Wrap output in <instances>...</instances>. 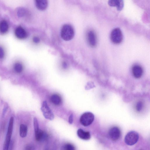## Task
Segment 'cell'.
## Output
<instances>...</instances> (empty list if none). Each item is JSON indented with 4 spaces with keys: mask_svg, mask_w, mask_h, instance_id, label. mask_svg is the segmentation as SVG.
I'll list each match as a JSON object with an SVG mask.
<instances>
[{
    "mask_svg": "<svg viewBox=\"0 0 150 150\" xmlns=\"http://www.w3.org/2000/svg\"><path fill=\"white\" fill-rule=\"evenodd\" d=\"M74 30L72 26L68 24L64 25L62 27L61 32L62 39L65 41L72 39L74 36Z\"/></svg>",
    "mask_w": 150,
    "mask_h": 150,
    "instance_id": "6da1fadb",
    "label": "cell"
},
{
    "mask_svg": "<svg viewBox=\"0 0 150 150\" xmlns=\"http://www.w3.org/2000/svg\"><path fill=\"white\" fill-rule=\"evenodd\" d=\"M13 117H11L9 121L7 132L4 144L3 150H8L13 130Z\"/></svg>",
    "mask_w": 150,
    "mask_h": 150,
    "instance_id": "7a4b0ae2",
    "label": "cell"
},
{
    "mask_svg": "<svg viewBox=\"0 0 150 150\" xmlns=\"http://www.w3.org/2000/svg\"><path fill=\"white\" fill-rule=\"evenodd\" d=\"M139 139L138 133L135 131H132L128 132L126 135L125 141L127 144L132 146L137 143Z\"/></svg>",
    "mask_w": 150,
    "mask_h": 150,
    "instance_id": "3957f363",
    "label": "cell"
},
{
    "mask_svg": "<svg viewBox=\"0 0 150 150\" xmlns=\"http://www.w3.org/2000/svg\"><path fill=\"white\" fill-rule=\"evenodd\" d=\"M94 119V115L91 112H86L81 116L80 121L83 126L86 127L90 125L93 122Z\"/></svg>",
    "mask_w": 150,
    "mask_h": 150,
    "instance_id": "277c9868",
    "label": "cell"
},
{
    "mask_svg": "<svg viewBox=\"0 0 150 150\" xmlns=\"http://www.w3.org/2000/svg\"><path fill=\"white\" fill-rule=\"evenodd\" d=\"M111 40L113 43L118 44L120 43L122 40L123 35L121 30L119 28L114 29L110 34Z\"/></svg>",
    "mask_w": 150,
    "mask_h": 150,
    "instance_id": "5b68a950",
    "label": "cell"
},
{
    "mask_svg": "<svg viewBox=\"0 0 150 150\" xmlns=\"http://www.w3.org/2000/svg\"><path fill=\"white\" fill-rule=\"evenodd\" d=\"M41 110L46 119L51 120L54 119V114L48 105L46 101H44L42 103Z\"/></svg>",
    "mask_w": 150,
    "mask_h": 150,
    "instance_id": "8992f818",
    "label": "cell"
},
{
    "mask_svg": "<svg viewBox=\"0 0 150 150\" xmlns=\"http://www.w3.org/2000/svg\"><path fill=\"white\" fill-rule=\"evenodd\" d=\"M109 135L110 138L113 141L117 140L121 136L120 129L117 127H114L109 130Z\"/></svg>",
    "mask_w": 150,
    "mask_h": 150,
    "instance_id": "52a82bcc",
    "label": "cell"
},
{
    "mask_svg": "<svg viewBox=\"0 0 150 150\" xmlns=\"http://www.w3.org/2000/svg\"><path fill=\"white\" fill-rule=\"evenodd\" d=\"M87 38L89 45L92 47H95L97 44V39L96 34L93 31H90L88 33Z\"/></svg>",
    "mask_w": 150,
    "mask_h": 150,
    "instance_id": "ba28073f",
    "label": "cell"
},
{
    "mask_svg": "<svg viewBox=\"0 0 150 150\" xmlns=\"http://www.w3.org/2000/svg\"><path fill=\"white\" fill-rule=\"evenodd\" d=\"M36 140L38 141H42L46 140L48 137L47 134L43 130L39 129L35 132Z\"/></svg>",
    "mask_w": 150,
    "mask_h": 150,
    "instance_id": "9c48e42d",
    "label": "cell"
},
{
    "mask_svg": "<svg viewBox=\"0 0 150 150\" xmlns=\"http://www.w3.org/2000/svg\"><path fill=\"white\" fill-rule=\"evenodd\" d=\"M132 72L135 78H139L143 74L142 68L139 65H134L132 68Z\"/></svg>",
    "mask_w": 150,
    "mask_h": 150,
    "instance_id": "30bf717a",
    "label": "cell"
},
{
    "mask_svg": "<svg viewBox=\"0 0 150 150\" xmlns=\"http://www.w3.org/2000/svg\"><path fill=\"white\" fill-rule=\"evenodd\" d=\"M108 4L111 6H116L118 11L122 10L124 6L123 1L122 0H111L108 1Z\"/></svg>",
    "mask_w": 150,
    "mask_h": 150,
    "instance_id": "8fae6325",
    "label": "cell"
},
{
    "mask_svg": "<svg viewBox=\"0 0 150 150\" xmlns=\"http://www.w3.org/2000/svg\"><path fill=\"white\" fill-rule=\"evenodd\" d=\"M77 134L79 138L83 140H88L91 137L90 132L84 131L81 129H79L78 130Z\"/></svg>",
    "mask_w": 150,
    "mask_h": 150,
    "instance_id": "7c38bea8",
    "label": "cell"
},
{
    "mask_svg": "<svg viewBox=\"0 0 150 150\" xmlns=\"http://www.w3.org/2000/svg\"><path fill=\"white\" fill-rule=\"evenodd\" d=\"M15 34L17 37L21 39L25 38L27 36L26 31L24 28L21 26H19L16 29Z\"/></svg>",
    "mask_w": 150,
    "mask_h": 150,
    "instance_id": "4fadbf2b",
    "label": "cell"
},
{
    "mask_svg": "<svg viewBox=\"0 0 150 150\" xmlns=\"http://www.w3.org/2000/svg\"><path fill=\"white\" fill-rule=\"evenodd\" d=\"M35 4L37 8L40 10H44L46 9L48 4L47 1L46 0H36Z\"/></svg>",
    "mask_w": 150,
    "mask_h": 150,
    "instance_id": "5bb4252c",
    "label": "cell"
},
{
    "mask_svg": "<svg viewBox=\"0 0 150 150\" xmlns=\"http://www.w3.org/2000/svg\"><path fill=\"white\" fill-rule=\"evenodd\" d=\"M8 29L7 22L5 20H3L0 22V33L4 34L7 32Z\"/></svg>",
    "mask_w": 150,
    "mask_h": 150,
    "instance_id": "9a60e30c",
    "label": "cell"
},
{
    "mask_svg": "<svg viewBox=\"0 0 150 150\" xmlns=\"http://www.w3.org/2000/svg\"><path fill=\"white\" fill-rule=\"evenodd\" d=\"M50 100L52 103L55 105H59L62 101L60 97L56 94L52 95L51 97Z\"/></svg>",
    "mask_w": 150,
    "mask_h": 150,
    "instance_id": "2e32d148",
    "label": "cell"
},
{
    "mask_svg": "<svg viewBox=\"0 0 150 150\" xmlns=\"http://www.w3.org/2000/svg\"><path fill=\"white\" fill-rule=\"evenodd\" d=\"M28 132L27 126L23 124H21L20 126V135L22 138L26 137Z\"/></svg>",
    "mask_w": 150,
    "mask_h": 150,
    "instance_id": "e0dca14e",
    "label": "cell"
},
{
    "mask_svg": "<svg viewBox=\"0 0 150 150\" xmlns=\"http://www.w3.org/2000/svg\"><path fill=\"white\" fill-rule=\"evenodd\" d=\"M14 69L17 73L21 72L23 69V66L21 64L19 63H16L14 65Z\"/></svg>",
    "mask_w": 150,
    "mask_h": 150,
    "instance_id": "ac0fdd59",
    "label": "cell"
},
{
    "mask_svg": "<svg viewBox=\"0 0 150 150\" xmlns=\"http://www.w3.org/2000/svg\"><path fill=\"white\" fill-rule=\"evenodd\" d=\"M64 150H75L74 146L71 144H67L63 147Z\"/></svg>",
    "mask_w": 150,
    "mask_h": 150,
    "instance_id": "d6986e66",
    "label": "cell"
},
{
    "mask_svg": "<svg viewBox=\"0 0 150 150\" xmlns=\"http://www.w3.org/2000/svg\"><path fill=\"white\" fill-rule=\"evenodd\" d=\"M33 125L35 132L39 129L38 120L36 117L33 119Z\"/></svg>",
    "mask_w": 150,
    "mask_h": 150,
    "instance_id": "ffe728a7",
    "label": "cell"
},
{
    "mask_svg": "<svg viewBox=\"0 0 150 150\" xmlns=\"http://www.w3.org/2000/svg\"><path fill=\"white\" fill-rule=\"evenodd\" d=\"M143 104L142 102L139 101L137 103L136 106V110L138 111H140L142 109Z\"/></svg>",
    "mask_w": 150,
    "mask_h": 150,
    "instance_id": "44dd1931",
    "label": "cell"
},
{
    "mask_svg": "<svg viewBox=\"0 0 150 150\" xmlns=\"http://www.w3.org/2000/svg\"><path fill=\"white\" fill-rule=\"evenodd\" d=\"M8 108V104L6 103H5L4 105V107L3 109L2 115L3 116L5 115L7 110Z\"/></svg>",
    "mask_w": 150,
    "mask_h": 150,
    "instance_id": "7402d4cb",
    "label": "cell"
},
{
    "mask_svg": "<svg viewBox=\"0 0 150 150\" xmlns=\"http://www.w3.org/2000/svg\"><path fill=\"white\" fill-rule=\"evenodd\" d=\"M14 146V142L12 140H11L9 144L8 150H13Z\"/></svg>",
    "mask_w": 150,
    "mask_h": 150,
    "instance_id": "603a6c76",
    "label": "cell"
},
{
    "mask_svg": "<svg viewBox=\"0 0 150 150\" xmlns=\"http://www.w3.org/2000/svg\"><path fill=\"white\" fill-rule=\"evenodd\" d=\"M4 50L1 47H0V58H3L4 57Z\"/></svg>",
    "mask_w": 150,
    "mask_h": 150,
    "instance_id": "cb8c5ba5",
    "label": "cell"
},
{
    "mask_svg": "<svg viewBox=\"0 0 150 150\" xmlns=\"http://www.w3.org/2000/svg\"><path fill=\"white\" fill-rule=\"evenodd\" d=\"M25 11L24 9H20L18 12V14L19 16H22L25 14Z\"/></svg>",
    "mask_w": 150,
    "mask_h": 150,
    "instance_id": "d4e9b609",
    "label": "cell"
},
{
    "mask_svg": "<svg viewBox=\"0 0 150 150\" xmlns=\"http://www.w3.org/2000/svg\"><path fill=\"white\" fill-rule=\"evenodd\" d=\"M33 41L34 42L37 43L39 42L40 39L38 37L35 36L33 38Z\"/></svg>",
    "mask_w": 150,
    "mask_h": 150,
    "instance_id": "484cf974",
    "label": "cell"
},
{
    "mask_svg": "<svg viewBox=\"0 0 150 150\" xmlns=\"http://www.w3.org/2000/svg\"><path fill=\"white\" fill-rule=\"evenodd\" d=\"M25 150H34V148L31 145H28L25 147Z\"/></svg>",
    "mask_w": 150,
    "mask_h": 150,
    "instance_id": "4316f807",
    "label": "cell"
},
{
    "mask_svg": "<svg viewBox=\"0 0 150 150\" xmlns=\"http://www.w3.org/2000/svg\"><path fill=\"white\" fill-rule=\"evenodd\" d=\"M73 122V115L71 114L69 118V122L71 124H72Z\"/></svg>",
    "mask_w": 150,
    "mask_h": 150,
    "instance_id": "83f0119b",
    "label": "cell"
},
{
    "mask_svg": "<svg viewBox=\"0 0 150 150\" xmlns=\"http://www.w3.org/2000/svg\"><path fill=\"white\" fill-rule=\"evenodd\" d=\"M63 65L64 67H66L67 65L66 63L64 62L63 64Z\"/></svg>",
    "mask_w": 150,
    "mask_h": 150,
    "instance_id": "f1b7e54d",
    "label": "cell"
}]
</instances>
